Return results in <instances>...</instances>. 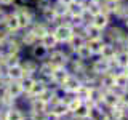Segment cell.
<instances>
[{
    "instance_id": "obj_16",
    "label": "cell",
    "mask_w": 128,
    "mask_h": 120,
    "mask_svg": "<svg viewBox=\"0 0 128 120\" xmlns=\"http://www.w3.org/2000/svg\"><path fill=\"white\" fill-rule=\"evenodd\" d=\"M91 24L96 26V27H99L101 30H106L110 24V16L107 13H104V11H99V13H96L93 18H91Z\"/></svg>"
},
{
    "instance_id": "obj_15",
    "label": "cell",
    "mask_w": 128,
    "mask_h": 120,
    "mask_svg": "<svg viewBox=\"0 0 128 120\" xmlns=\"http://www.w3.org/2000/svg\"><path fill=\"white\" fill-rule=\"evenodd\" d=\"M82 34L85 35L86 40H91V38H104V30H101L99 27L93 26L91 22H88V24L83 26Z\"/></svg>"
},
{
    "instance_id": "obj_38",
    "label": "cell",
    "mask_w": 128,
    "mask_h": 120,
    "mask_svg": "<svg viewBox=\"0 0 128 120\" xmlns=\"http://www.w3.org/2000/svg\"><path fill=\"white\" fill-rule=\"evenodd\" d=\"M16 0H0V3L2 5H11V3H14Z\"/></svg>"
},
{
    "instance_id": "obj_1",
    "label": "cell",
    "mask_w": 128,
    "mask_h": 120,
    "mask_svg": "<svg viewBox=\"0 0 128 120\" xmlns=\"http://www.w3.org/2000/svg\"><path fill=\"white\" fill-rule=\"evenodd\" d=\"M72 58V53L70 51H64V50H59V48H54L48 53V58L45 61H48L53 67H64L67 66Z\"/></svg>"
},
{
    "instance_id": "obj_25",
    "label": "cell",
    "mask_w": 128,
    "mask_h": 120,
    "mask_svg": "<svg viewBox=\"0 0 128 120\" xmlns=\"http://www.w3.org/2000/svg\"><path fill=\"white\" fill-rule=\"evenodd\" d=\"M126 110H128V107L120 102L118 106L112 107V109H109L107 112H109V117L114 118V120H126Z\"/></svg>"
},
{
    "instance_id": "obj_27",
    "label": "cell",
    "mask_w": 128,
    "mask_h": 120,
    "mask_svg": "<svg viewBox=\"0 0 128 120\" xmlns=\"http://www.w3.org/2000/svg\"><path fill=\"white\" fill-rule=\"evenodd\" d=\"M50 110H53L56 115H59L61 118L64 117H69V109H67V104L62 101V98L59 101H56L53 106H50Z\"/></svg>"
},
{
    "instance_id": "obj_18",
    "label": "cell",
    "mask_w": 128,
    "mask_h": 120,
    "mask_svg": "<svg viewBox=\"0 0 128 120\" xmlns=\"http://www.w3.org/2000/svg\"><path fill=\"white\" fill-rule=\"evenodd\" d=\"M3 27H5V30L8 32V34H16L18 30H21L19 22H18V18H16L14 13L6 14V19H5V22H3Z\"/></svg>"
},
{
    "instance_id": "obj_32",
    "label": "cell",
    "mask_w": 128,
    "mask_h": 120,
    "mask_svg": "<svg viewBox=\"0 0 128 120\" xmlns=\"http://www.w3.org/2000/svg\"><path fill=\"white\" fill-rule=\"evenodd\" d=\"M115 62H117L118 69H123L128 66V50L126 48H118L117 54H115Z\"/></svg>"
},
{
    "instance_id": "obj_43",
    "label": "cell",
    "mask_w": 128,
    "mask_h": 120,
    "mask_svg": "<svg viewBox=\"0 0 128 120\" xmlns=\"http://www.w3.org/2000/svg\"><path fill=\"white\" fill-rule=\"evenodd\" d=\"M72 118H74V117H72ZM74 120H90V118L86 117V118H74Z\"/></svg>"
},
{
    "instance_id": "obj_37",
    "label": "cell",
    "mask_w": 128,
    "mask_h": 120,
    "mask_svg": "<svg viewBox=\"0 0 128 120\" xmlns=\"http://www.w3.org/2000/svg\"><path fill=\"white\" fill-rule=\"evenodd\" d=\"M5 19H6V13L2 10V8H0V24H3V22H5Z\"/></svg>"
},
{
    "instance_id": "obj_41",
    "label": "cell",
    "mask_w": 128,
    "mask_h": 120,
    "mask_svg": "<svg viewBox=\"0 0 128 120\" xmlns=\"http://www.w3.org/2000/svg\"><path fill=\"white\" fill-rule=\"evenodd\" d=\"M122 70H123V72H125V74L128 75V66H125V67H123V69H122Z\"/></svg>"
},
{
    "instance_id": "obj_14",
    "label": "cell",
    "mask_w": 128,
    "mask_h": 120,
    "mask_svg": "<svg viewBox=\"0 0 128 120\" xmlns=\"http://www.w3.org/2000/svg\"><path fill=\"white\" fill-rule=\"evenodd\" d=\"M107 117H109V112L102 104H91L90 115H88L90 120H106Z\"/></svg>"
},
{
    "instance_id": "obj_30",
    "label": "cell",
    "mask_w": 128,
    "mask_h": 120,
    "mask_svg": "<svg viewBox=\"0 0 128 120\" xmlns=\"http://www.w3.org/2000/svg\"><path fill=\"white\" fill-rule=\"evenodd\" d=\"M74 56H75V58H78V59H82V61H86V62H90L91 59L94 58V56H93V53L90 51V48H88V45H86V43H85L83 46H80L78 50L74 53Z\"/></svg>"
},
{
    "instance_id": "obj_33",
    "label": "cell",
    "mask_w": 128,
    "mask_h": 120,
    "mask_svg": "<svg viewBox=\"0 0 128 120\" xmlns=\"http://www.w3.org/2000/svg\"><path fill=\"white\" fill-rule=\"evenodd\" d=\"M35 80H37V75H24V77L19 80V83H21V86H22L24 94H27L30 91V88L34 86V83H35Z\"/></svg>"
},
{
    "instance_id": "obj_42",
    "label": "cell",
    "mask_w": 128,
    "mask_h": 120,
    "mask_svg": "<svg viewBox=\"0 0 128 120\" xmlns=\"http://www.w3.org/2000/svg\"><path fill=\"white\" fill-rule=\"evenodd\" d=\"M61 120H74V118H72L70 115H69V117H64V118H61Z\"/></svg>"
},
{
    "instance_id": "obj_36",
    "label": "cell",
    "mask_w": 128,
    "mask_h": 120,
    "mask_svg": "<svg viewBox=\"0 0 128 120\" xmlns=\"http://www.w3.org/2000/svg\"><path fill=\"white\" fill-rule=\"evenodd\" d=\"M6 40H8V32L6 30H0V46H2Z\"/></svg>"
},
{
    "instance_id": "obj_44",
    "label": "cell",
    "mask_w": 128,
    "mask_h": 120,
    "mask_svg": "<svg viewBox=\"0 0 128 120\" xmlns=\"http://www.w3.org/2000/svg\"><path fill=\"white\" fill-rule=\"evenodd\" d=\"M0 120H6V118H5V117H0Z\"/></svg>"
},
{
    "instance_id": "obj_40",
    "label": "cell",
    "mask_w": 128,
    "mask_h": 120,
    "mask_svg": "<svg viewBox=\"0 0 128 120\" xmlns=\"http://www.w3.org/2000/svg\"><path fill=\"white\" fill-rule=\"evenodd\" d=\"M123 21H125V27H126V30H128V14L123 18Z\"/></svg>"
},
{
    "instance_id": "obj_24",
    "label": "cell",
    "mask_w": 128,
    "mask_h": 120,
    "mask_svg": "<svg viewBox=\"0 0 128 120\" xmlns=\"http://www.w3.org/2000/svg\"><path fill=\"white\" fill-rule=\"evenodd\" d=\"M29 30L35 35V37H37V40H40L43 35L46 34V32H50L51 29H50V24H46L45 21H43V22H34V24L30 26Z\"/></svg>"
},
{
    "instance_id": "obj_20",
    "label": "cell",
    "mask_w": 128,
    "mask_h": 120,
    "mask_svg": "<svg viewBox=\"0 0 128 120\" xmlns=\"http://www.w3.org/2000/svg\"><path fill=\"white\" fill-rule=\"evenodd\" d=\"M98 86H101L102 90H114L115 88V74L114 72H107L99 77Z\"/></svg>"
},
{
    "instance_id": "obj_34",
    "label": "cell",
    "mask_w": 128,
    "mask_h": 120,
    "mask_svg": "<svg viewBox=\"0 0 128 120\" xmlns=\"http://www.w3.org/2000/svg\"><path fill=\"white\" fill-rule=\"evenodd\" d=\"M42 120H61V117H59V115H56L53 110H48L46 114L42 117Z\"/></svg>"
},
{
    "instance_id": "obj_39",
    "label": "cell",
    "mask_w": 128,
    "mask_h": 120,
    "mask_svg": "<svg viewBox=\"0 0 128 120\" xmlns=\"http://www.w3.org/2000/svg\"><path fill=\"white\" fill-rule=\"evenodd\" d=\"M58 2L61 3V5H66V6H67V5H70V3L74 2V0H58Z\"/></svg>"
},
{
    "instance_id": "obj_19",
    "label": "cell",
    "mask_w": 128,
    "mask_h": 120,
    "mask_svg": "<svg viewBox=\"0 0 128 120\" xmlns=\"http://www.w3.org/2000/svg\"><path fill=\"white\" fill-rule=\"evenodd\" d=\"M40 43H42L43 46L46 48L48 51H51V50H54V48H58L59 45V42H58V38L54 37V34H53V30H50V32H46L45 35H43L42 38L38 40Z\"/></svg>"
},
{
    "instance_id": "obj_45",
    "label": "cell",
    "mask_w": 128,
    "mask_h": 120,
    "mask_svg": "<svg viewBox=\"0 0 128 120\" xmlns=\"http://www.w3.org/2000/svg\"><path fill=\"white\" fill-rule=\"evenodd\" d=\"M106 120H114V118H110V117H107V118H106Z\"/></svg>"
},
{
    "instance_id": "obj_11",
    "label": "cell",
    "mask_w": 128,
    "mask_h": 120,
    "mask_svg": "<svg viewBox=\"0 0 128 120\" xmlns=\"http://www.w3.org/2000/svg\"><path fill=\"white\" fill-rule=\"evenodd\" d=\"M48 86H50V83H48L45 78L37 77V80H35V83H34V86L30 88V91H29L26 96H27V98H40V96H42V94L48 90Z\"/></svg>"
},
{
    "instance_id": "obj_12",
    "label": "cell",
    "mask_w": 128,
    "mask_h": 120,
    "mask_svg": "<svg viewBox=\"0 0 128 120\" xmlns=\"http://www.w3.org/2000/svg\"><path fill=\"white\" fill-rule=\"evenodd\" d=\"M5 93L10 99H13V101H18L19 98H22L24 96V91H22V86L19 82H8L5 85Z\"/></svg>"
},
{
    "instance_id": "obj_28",
    "label": "cell",
    "mask_w": 128,
    "mask_h": 120,
    "mask_svg": "<svg viewBox=\"0 0 128 120\" xmlns=\"http://www.w3.org/2000/svg\"><path fill=\"white\" fill-rule=\"evenodd\" d=\"M106 43L104 38H91V40H86V45L90 48V51L93 53V56H99L101 54V50Z\"/></svg>"
},
{
    "instance_id": "obj_10",
    "label": "cell",
    "mask_w": 128,
    "mask_h": 120,
    "mask_svg": "<svg viewBox=\"0 0 128 120\" xmlns=\"http://www.w3.org/2000/svg\"><path fill=\"white\" fill-rule=\"evenodd\" d=\"M24 75H26V72H24L21 62L5 67V77L10 80V82H19V80H21Z\"/></svg>"
},
{
    "instance_id": "obj_21",
    "label": "cell",
    "mask_w": 128,
    "mask_h": 120,
    "mask_svg": "<svg viewBox=\"0 0 128 120\" xmlns=\"http://www.w3.org/2000/svg\"><path fill=\"white\" fill-rule=\"evenodd\" d=\"M117 51H118V46L117 45H114V43H110V42H106L104 43V46H102V50H101V58L102 59H107V61H112V59H115V54H117Z\"/></svg>"
},
{
    "instance_id": "obj_5",
    "label": "cell",
    "mask_w": 128,
    "mask_h": 120,
    "mask_svg": "<svg viewBox=\"0 0 128 120\" xmlns=\"http://www.w3.org/2000/svg\"><path fill=\"white\" fill-rule=\"evenodd\" d=\"M70 75V70L67 66L64 67H54L53 72H51V77H50V85L51 86H56V88H61L62 83L69 78Z\"/></svg>"
},
{
    "instance_id": "obj_23",
    "label": "cell",
    "mask_w": 128,
    "mask_h": 120,
    "mask_svg": "<svg viewBox=\"0 0 128 120\" xmlns=\"http://www.w3.org/2000/svg\"><path fill=\"white\" fill-rule=\"evenodd\" d=\"M24 117H26L24 110L21 109V107L14 106V104L5 109V118L6 120H24Z\"/></svg>"
},
{
    "instance_id": "obj_22",
    "label": "cell",
    "mask_w": 128,
    "mask_h": 120,
    "mask_svg": "<svg viewBox=\"0 0 128 120\" xmlns=\"http://www.w3.org/2000/svg\"><path fill=\"white\" fill-rule=\"evenodd\" d=\"M21 66H22L24 72H26V75H37L40 62L37 61V59L30 58V59H24V61H21Z\"/></svg>"
},
{
    "instance_id": "obj_6",
    "label": "cell",
    "mask_w": 128,
    "mask_h": 120,
    "mask_svg": "<svg viewBox=\"0 0 128 120\" xmlns=\"http://www.w3.org/2000/svg\"><path fill=\"white\" fill-rule=\"evenodd\" d=\"M16 18H18L19 27L21 29H29V27L34 24V13L29 10L27 6H19L18 10L14 11Z\"/></svg>"
},
{
    "instance_id": "obj_31",
    "label": "cell",
    "mask_w": 128,
    "mask_h": 120,
    "mask_svg": "<svg viewBox=\"0 0 128 120\" xmlns=\"http://www.w3.org/2000/svg\"><path fill=\"white\" fill-rule=\"evenodd\" d=\"M90 107H91L90 102H82L77 109L74 110V114H72L70 117H74V118H86L88 115H90Z\"/></svg>"
},
{
    "instance_id": "obj_17",
    "label": "cell",
    "mask_w": 128,
    "mask_h": 120,
    "mask_svg": "<svg viewBox=\"0 0 128 120\" xmlns=\"http://www.w3.org/2000/svg\"><path fill=\"white\" fill-rule=\"evenodd\" d=\"M48 53H50V51H48V50H46V48L43 46L40 42L34 43V45L30 46V56H32L34 59H37L38 62L45 61V59L48 58Z\"/></svg>"
},
{
    "instance_id": "obj_2",
    "label": "cell",
    "mask_w": 128,
    "mask_h": 120,
    "mask_svg": "<svg viewBox=\"0 0 128 120\" xmlns=\"http://www.w3.org/2000/svg\"><path fill=\"white\" fill-rule=\"evenodd\" d=\"M126 35H128V30H123L122 27H118V26H110V27H107V32H106V35H104V40L114 43V45H117L118 48H122Z\"/></svg>"
},
{
    "instance_id": "obj_46",
    "label": "cell",
    "mask_w": 128,
    "mask_h": 120,
    "mask_svg": "<svg viewBox=\"0 0 128 120\" xmlns=\"http://www.w3.org/2000/svg\"><path fill=\"white\" fill-rule=\"evenodd\" d=\"M126 120H128V110H126Z\"/></svg>"
},
{
    "instance_id": "obj_3",
    "label": "cell",
    "mask_w": 128,
    "mask_h": 120,
    "mask_svg": "<svg viewBox=\"0 0 128 120\" xmlns=\"http://www.w3.org/2000/svg\"><path fill=\"white\" fill-rule=\"evenodd\" d=\"M27 99H29V112L27 114H32L35 117L42 118L50 110V104L45 99H42V98H27Z\"/></svg>"
},
{
    "instance_id": "obj_7",
    "label": "cell",
    "mask_w": 128,
    "mask_h": 120,
    "mask_svg": "<svg viewBox=\"0 0 128 120\" xmlns=\"http://www.w3.org/2000/svg\"><path fill=\"white\" fill-rule=\"evenodd\" d=\"M88 66H90V70L93 72V74H96L98 77L110 72V62L107 61V59H102L101 56H96V59H91V61L88 62Z\"/></svg>"
},
{
    "instance_id": "obj_8",
    "label": "cell",
    "mask_w": 128,
    "mask_h": 120,
    "mask_svg": "<svg viewBox=\"0 0 128 120\" xmlns=\"http://www.w3.org/2000/svg\"><path fill=\"white\" fill-rule=\"evenodd\" d=\"M99 104H102L107 110L118 106L120 104V93L117 90H102V98H101Z\"/></svg>"
},
{
    "instance_id": "obj_29",
    "label": "cell",
    "mask_w": 128,
    "mask_h": 120,
    "mask_svg": "<svg viewBox=\"0 0 128 120\" xmlns=\"http://www.w3.org/2000/svg\"><path fill=\"white\" fill-rule=\"evenodd\" d=\"M91 85H86V83H82V85L78 86V90L75 91V96L77 98H80L83 102H90V98H91Z\"/></svg>"
},
{
    "instance_id": "obj_13",
    "label": "cell",
    "mask_w": 128,
    "mask_h": 120,
    "mask_svg": "<svg viewBox=\"0 0 128 120\" xmlns=\"http://www.w3.org/2000/svg\"><path fill=\"white\" fill-rule=\"evenodd\" d=\"M86 43V38H85V35L82 34V32H74V35L69 38V42L66 43L67 45V51H70L72 54L75 53V51L78 50L80 46H83Z\"/></svg>"
},
{
    "instance_id": "obj_35",
    "label": "cell",
    "mask_w": 128,
    "mask_h": 120,
    "mask_svg": "<svg viewBox=\"0 0 128 120\" xmlns=\"http://www.w3.org/2000/svg\"><path fill=\"white\" fill-rule=\"evenodd\" d=\"M120 102H122L123 106L128 107V88H126V90H123L122 93H120Z\"/></svg>"
},
{
    "instance_id": "obj_4",
    "label": "cell",
    "mask_w": 128,
    "mask_h": 120,
    "mask_svg": "<svg viewBox=\"0 0 128 120\" xmlns=\"http://www.w3.org/2000/svg\"><path fill=\"white\" fill-rule=\"evenodd\" d=\"M51 30H53L54 37L58 38L59 43H67L69 38L74 35V27H72L69 22H59V24H56Z\"/></svg>"
},
{
    "instance_id": "obj_9",
    "label": "cell",
    "mask_w": 128,
    "mask_h": 120,
    "mask_svg": "<svg viewBox=\"0 0 128 120\" xmlns=\"http://www.w3.org/2000/svg\"><path fill=\"white\" fill-rule=\"evenodd\" d=\"M82 78L78 77V75H75V74H70L69 75V78L66 80V82L62 83V86L59 88V90L62 91V93H69V94H74L75 91L78 90V86L82 85Z\"/></svg>"
},
{
    "instance_id": "obj_26",
    "label": "cell",
    "mask_w": 128,
    "mask_h": 120,
    "mask_svg": "<svg viewBox=\"0 0 128 120\" xmlns=\"http://www.w3.org/2000/svg\"><path fill=\"white\" fill-rule=\"evenodd\" d=\"M126 88H128V75L123 70L115 72V88L114 90H117L118 93H122V91L126 90Z\"/></svg>"
}]
</instances>
